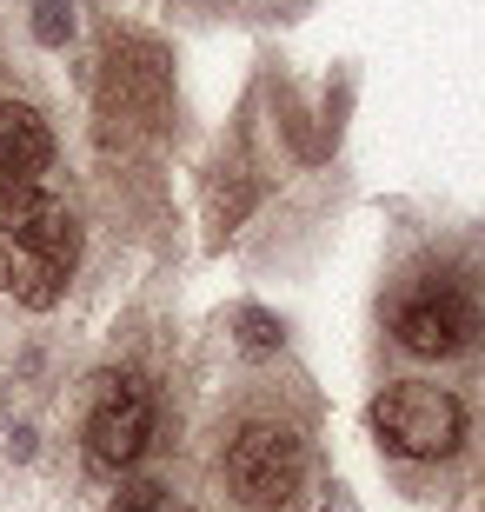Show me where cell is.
I'll use <instances>...</instances> for the list:
<instances>
[{
  "label": "cell",
  "mask_w": 485,
  "mask_h": 512,
  "mask_svg": "<svg viewBox=\"0 0 485 512\" xmlns=\"http://www.w3.org/2000/svg\"><path fill=\"white\" fill-rule=\"evenodd\" d=\"M107 512H193V506L173 493L167 479H133V486H120V499Z\"/></svg>",
  "instance_id": "cell-7"
},
{
  "label": "cell",
  "mask_w": 485,
  "mask_h": 512,
  "mask_svg": "<svg viewBox=\"0 0 485 512\" xmlns=\"http://www.w3.org/2000/svg\"><path fill=\"white\" fill-rule=\"evenodd\" d=\"M54 167V133L27 100H0V200L40 187V173Z\"/></svg>",
  "instance_id": "cell-6"
},
{
  "label": "cell",
  "mask_w": 485,
  "mask_h": 512,
  "mask_svg": "<svg viewBox=\"0 0 485 512\" xmlns=\"http://www.w3.org/2000/svg\"><path fill=\"white\" fill-rule=\"evenodd\" d=\"M233 326H240V346H246V353H273V346H280V320H273V313H260V306H240V313H233Z\"/></svg>",
  "instance_id": "cell-8"
},
{
  "label": "cell",
  "mask_w": 485,
  "mask_h": 512,
  "mask_svg": "<svg viewBox=\"0 0 485 512\" xmlns=\"http://www.w3.org/2000/svg\"><path fill=\"white\" fill-rule=\"evenodd\" d=\"M226 486L246 512H299L306 493V446H299L293 426H273V419H253L233 433L226 446Z\"/></svg>",
  "instance_id": "cell-2"
},
{
  "label": "cell",
  "mask_w": 485,
  "mask_h": 512,
  "mask_svg": "<svg viewBox=\"0 0 485 512\" xmlns=\"http://www.w3.org/2000/svg\"><path fill=\"white\" fill-rule=\"evenodd\" d=\"M319 512H366V506H359L353 493H339V486H333V493H326V506H319Z\"/></svg>",
  "instance_id": "cell-10"
},
{
  "label": "cell",
  "mask_w": 485,
  "mask_h": 512,
  "mask_svg": "<svg viewBox=\"0 0 485 512\" xmlns=\"http://www.w3.org/2000/svg\"><path fill=\"white\" fill-rule=\"evenodd\" d=\"M373 433H379V446L399 453V459H446V453H459V439H466V406H459L446 386L399 380L373 399Z\"/></svg>",
  "instance_id": "cell-3"
},
{
  "label": "cell",
  "mask_w": 485,
  "mask_h": 512,
  "mask_svg": "<svg viewBox=\"0 0 485 512\" xmlns=\"http://www.w3.org/2000/svg\"><path fill=\"white\" fill-rule=\"evenodd\" d=\"M74 266H80V220L67 200L40 187L0 200V293L7 300L47 313V306H60Z\"/></svg>",
  "instance_id": "cell-1"
},
{
  "label": "cell",
  "mask_w": 485,
  "mask_h": 512,
  "mask_svg": "<svg viewBox=\"0 0 485 512\" xmlns=\"http://www.w3.org/2000/svg\"><path fill=\"white\" fill-rule=\"evenodd\" d=\"M485 333V313L479 300H472L459 280H426L412 286L406 300L392 306V340L406 346L412 360H459V353H472Z\"/></svg>",
  "instance_id": "cell-4"
},
{
  "label": "cell",
  "mask_w": 485,
  "mask_h": 512,
  "mask_svg": "<svg viewBox=\"0 0 485 512\" xmlns=\"http://www.w3.org/2000/svg\"><path fill=\"white\" fill-rule=\"evenodd\" d=\"M153 439V386L140 373H100L94 406H87V466L94 473H127Z\"/></svg>",
  "instance_id": "cell-5"
},
{
  "label": "cell",
  "mask_w": 485,
  "mask_h": 512,
  "mask_svg": "<svg viewBox=\"0 0 485 512\" xmlns=\"http://www.w3.org/2000/svg\"><path fill=\"white\" fill-rule=\"evenodd\" d=\"M67 34H74V14H67V0H34V40H40V47H60Z\"/></svg>",
  "instance_id": "cell-9"
}]
</instances>
